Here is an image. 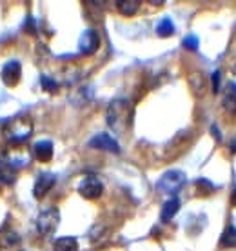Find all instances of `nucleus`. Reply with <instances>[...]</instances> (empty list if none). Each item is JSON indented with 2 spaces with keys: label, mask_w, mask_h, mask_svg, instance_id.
I'll list each match as a JSON object with an SVG mask.
<instances>
[{
  "label": "nucleus",
  "mask_w": 236,
  "mask_h": 251,
  "mask_svg": "<svg viewBox=\"0 0 236 251\" xmlns=\"http://www.w3.org/2000/svg\"><path fill=\"white\" fill-rule=\"evenodd\" d=\"M133 120V106L124 99L113 100L107 107V124L113 131L124 133Z\"/></svg>",
  "instance_id": "f257e3e1"
},
{
  "label": "nucleus",
  "mask_w": 236,
  "mask_h": 251,
  "mask_svg": "<svg viewBox=\"0 0 236 251\" xmlns=\"http://www.w3.org/2000/svg\"><path fill=\"white\" fill-rule=\"evenodd\" d=\"M31 133H33L31 120L25 119V117H19V119L9 120V122L4 126L2 135H4L7 144L20 146V144H24L25 140L31 137Z\"/></svg>",
  "instance_id": "f03ea898"
},
{
  "label": "nucleus",
  "mask_w": 236,
  "mask_h": 251,
  "mask_svg": "<svg viewBox=\"0 0 236 251\" xmlns=\"http://www.w3.org/2000/svg\"><path fill=\"white\" fill-rule=\"evenodd\" d=\"M186 180L187 178H186V173H184V171L171 170L160 176V180H158V184H156V189H158V193H162V195L174 197V195L184 188Z\"/></svg>",
  "instance_id": "7ed1b4c3"
},
{
  "label": "nucleus",
  "mask_w": 236,
  "mask_h": 251,
  "mask_svg": "<svg viewBox=\"0 0 236 251\" xmlns=\"http://www.w3.org/2000/svg\"><path fill=\"white\" fill-rule=\"evenodd\" d=\"M58 224H60V211L56 207H47V209L40 211L37 219V229L44 237L53 235L56 231Z\"/></svg>",
  "instance_id": "20e7f679"
},
{
  "label": "nucleus",
  "mask_w": 236,
  "mask_h": 251,
  "mask_svg": "<svg viewBox=\"0 0 236 251\" xmlns=\"http://www.w3.org/2000/svg\"><path fill=\"white\" fill-rule=\"evenodd\" d=\"M78 193L87 201H94V199H98L100 195L104 193V184H102L98 176H84L80 184H78Z\"/></svg>",
  "instance_id": "39448f33"
},
{
  "label": "nucleus",
  "mask_w": 236,
  "mask_h": 251,
  "mask_svg": "<svg viewBox=\"0 0 236 251\" xmlns=\"http://www.w3.org/2000/svg\"><path fill=\"white\" fill-rule=\"evenodd\" d=\"M20 75H22V68H20V62L17 60H9L2 66V71H0V76H2V82L13 88L20 82Z\"/></svg>",
  "instance_id": "423d86ee"
},
{
  "label": "nucleus",
  "mask_w": 236,
  "mask_h": 251,
  "mask_svg": "<svg viewBox=\"0 0 236 251\" xmlns=\"http://www.w3.org/2000/svg\"><path fill=\"white\" fill-rule=\"evenodd\" d=\"M89 146L94 148V150L100 151H109V153H120V146L113 137H109L107 133H100V135H94L91 140H89Z\"/></svg>",
  "instance_id": "0eeeda50"
},
{
  "label": "nucleus",
  "mask_w": 236,
  "mask_h": 251,
  "mask_svg": "<svg viewBox=\"0 0 236 251\" xmlns=\"http://www.w3.org/2000/svg\"><path fill=\"white\" fill-rule=\"evenodd\" d=\"M55 186V175L53 173H40L35 180V186H33V195L35 199H44L46 195L49 193V189Z\"/></svg>",
  "instance_id": "6e6552de"
},
{
  "label": "nucleus",
  "mask_w": 236,
  "mask_h": 251,
  "mask_svg": "<svg viewBox=\"0 0 236 251\" xmlns=\"http://www.w3.org/2000/svg\"><path fill=\"white\" fill-rule=\"evenodd\" d=\"M80 51L84 55H93L94 51L98 50L100 46V37L98 33L94 31V29H86V31L82 33L80 37Z\"/></svg>",
  "instance_id": "1a4fd4ad"
},
{
  "label": "nucleus",
  "mask_w": 236,
  "mask_h": 251,
  "mask_svg": "<svg viewBox=\"0 0 236 251\" xmlns=\"http://www.w3.org/2000/svg\"><path fill=\"white\" fill-rule=\"evenodd\" d=\"M33 155L40 162H49L53 158V142L49 140H38L37 144L33 146Z\"/></svg>",
  "instance_id": "9d476101"
},
{
  "label": "nucleus",
  "mask_w": 236,
  "mask_h": 251,
  "mask_svg": "<svg viewBox=\"0 0 236 251\" xmlns=\"http://www.w3.org/2000/svg\"><path fill=\"white\" fill-rule=\"evenodd\" d=\"M17 180V170L11 162L7 160H0V184L4 186H11Z\"/></svg>",
  "instance_id": "9b49d317"
},
{
  "label": "nucleus",
  "mask_w": 236,
  "mask_h": 251,
  "mask_svg": "<svg viewBox=\"0 0 236 251\" xmlns=\"http://www.w3.org/2000/svg\"><path fill=\"white\" fill-rule=\"evenodd\" d=\"M189 88H191V91H193L194 95H198V97H202V95L205 93L207 80H205V76L202 75L200 71H194V73L189 75Z\"/></svg>",
  "instance_id": "f8f14e48"
},
{
  "label": "nucleus",
  "mask_w": 236,
  "mask_h": 251,
  "mask_svg": "<svg viewBox=\"0 0 236 251\" xmlns=\"http://www.w3.org/2000/svg\"><path fill=\"white\" fill-rule=\"evenodd\" d=\"M178 209H180V201H178L176 197H171V199L162 206V213H160L162 222H169L174 215L178 213Z\"/></svg>",
  "instance_id": "ddd939ff"
},
{
  "label": "nucleus",
  "mask_w": 236,
  "mask_h": 251,
  "mask_svg": "<svg viewBox=\"0 0 236 251\" xmlns=\"http://www.w3.org/2000/svg\"><path fill=\"white\" fill-rule=\"evenodd\" d=\"M117 7L124 17H133L140 9V0H120L117 2Z\"/></svg>",
  "instance_id": "4468645a"
},
{
  "label": "nucleus",
  "mask_w": 236,
  "mask_h": 251,
  "mask_svg": "<svg viewBox=\"0 0 236 251\" xmlns=\"http://www.w3.org/2000/svg\"><path fill=\"white\" fill-rule=\"evenodd\" d=\"M55 251H78V242H76V239H73V237L56 239Z\"/></svg>",
  "instance_id": "2eb2a0df"
},
{
  "label": "nucleus",
  "mask_w": 236,
  "mask_h": 251,
  "mask_svg": "<svg viewBox=\"0 0 236 251\" xmlns=\"http://www.w3.org/2000/svg\"><path fill=\"white\" fill-rule=\"evenodd\" d=\"M220 244L224 248H236V227L233 224L225 227V231L220 237Z\"/></svg>",
  "instance_id": "dca6fc26"
},
{
  "label": "nucleus",
  "mask_w": 236,
  "mask_h": 251,
  "mask_svg": "<svg viewBox=\"0 0 236 251\" xmlns=\"http://www.w3.org/2000/svg\"><path fill=\"white\" fill-rule=\"evenodd\" d=\"M224 107L229 113H236V86L231 84L227 88V93L224 97Z\"/></svg>",
  "instance_id": "f3484780"
},
{
  "label": "nucleus",
  "mask_w": 236,
  "mask_h": 251,
  "mask_svg": "<svg viewBox=\"0 0 236 251\" xmlns=\"http://www.w3.org/2000/svg\"><path fill=\"white\" fill-rule=\"evenodd\" d=\"M156 33L160 35V37H171L174 33V24L171 19H162L156 25Z\"/></svg>",
  "instance_id": "a211bd4d"
},
{
  "label": "nucleus",
  "mask_w": 236,
  "mask_h": 251,
  "mask_svg": "<svg viewBox=\"0 0 236 251\" xmlns=\"http://www.w3.org/2000/svg\"><path fill=\"white\" fill-rule=\"evenodd\" d=\"M182 46H184L186 50H189V51H196V50H198V46H200V40H198V37H196V35H187V37L184 38Z\"/></svg>",
  "instance_id": "6ab92c4d"
},
{
  "label": "nucleus",
  "mask_w": 236,
  "mask_h": 251,
  "mask_svg": "<svg viewBox=\"0 0 236 251\" xmlns=\"http://www.w3.org/2000/svg\"><path fill=\"white\" fill-rule=\"evenodd\" d=\"M196 188H198L200 195H204V197H207V195L211 193L212 189H214V186H212L207 178H200L198 182H196Z\"/></svg>",
  "instance_id": "aec40b11"
},
{
  "label": "nucleus",
  "mask_w": 236,
  "mask_h": 251,
  "mask_svg": "<svg viewBox=\"0 0 236 251\" xmlns=\"http://www.w3.org/2000/svg\"><path fill=\"white\" fill-rule=\"evenodd\" d=\"M42 88H44V91L55 93L56 89H58V84H56L53 78H49V76H42Z\"/></svg>",
  "instance_id": "412c9836"
},
{
  "label": "nucleus",
  "mask_w": 236,
  "mask_h": 251,
  "mask_svg": "<svg viewBox=\"0 0 236 251\" xmlns=\"http://www.w3.org/2000/svg\"><path fill=\"white\" fill-rule=\"evenodd\" d=\"M211 84H212V93H218V91H220V71H214V73H212Z\"/></svg>",
  "instance_id": "4be33fe9"
},
{
  "label": "nucleus",
  "mask_w": 236,
  "mask_h": 251,
  "mask_svg": "<svg viewBox=\"0 0 236 251\" xmlns=\"http://www.w3.org/2000/svg\"><path fill=\"white\" fill-rule=\"evenodd\" d=\"M211 131H212V135L216 137V140H220V138H222V137H220V131H218V127H216V126H212V127H211Z\"/></svg>",
  "instance_id": "5701e85b"
},
{
  "label": "nucleus",
  "mask_w": 236,
  "mask_h": 251,
  "mask_svg": "<svg viewBox=\"0 0 236 251\" xmlns=\"http://www.w3.org/2000/svg\"><path fill=\"white\" fill-rule=\"evenodd\" d=\"M231 151H233V153H236V140L233 142V144H231Z\"/></svg>",
  "instance_id": "b1692460"
},
{
  "label": "nucleus",
  "mask_w": 236,
  "mask_h": 251,
  "mask_svg": "<svg viewBox=\"0 0 236 251\" xmlns=\"http://www.w3.org/2000/svg\"><path fill=\"white\" fill-rule=\"evenodd\" d=\"M235 201H236V189H235Z\"/></svg>",
  "instance_id": "393cba45"
}]
</instances>
